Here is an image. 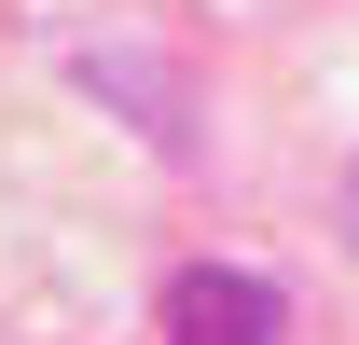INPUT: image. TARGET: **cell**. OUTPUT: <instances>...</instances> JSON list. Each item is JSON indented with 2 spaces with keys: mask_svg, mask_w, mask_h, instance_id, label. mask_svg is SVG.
Masks as SVG:
<instances>
[{
  "mask_svg": "<svg viewBox=\"0 0 359 345\" xmlns=\"http://www.w3.org/2000/svg\"><path fill=\"white\" fill-rule=\"evenodd\" d=\"M166 345H290V290L249 262H180L166 276Z\"/></svg>",
  "mask_w": 359,
  "mask_h": 345,
  "instance_id": "1",
  "label": "cell"
}]
</instances>
